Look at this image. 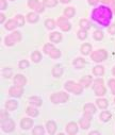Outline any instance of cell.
<instances>
[{"mask_svg":"<svg viewBox=\"0 0 115 135\" xmlns=\"http://www.w3.org/2000/svg\"><path fill=\"white\" fill-rule=\"evenodd\" d=\"M93 18L102 26H109L110 20L112 19V12L107 7H99L93 11Z\"/></svg>","mask_w":115,"mask_h":135,"instance_id":"obj_1","label":"cell"},{"mask_svg":"<svg viewBox=\"0 0 115 135\" xmlns=\"http://www.w3.org/2000/svg\"><path fill=\"white\" fill-rule=\"evenodd\" d=\"M65 88L70 91V93H73V94H77L79 95L82 93L83 90V86L81 84H77L76 82H72V81H68L65 83Z\"/></svg>","mask_w":115,"mask_h":135,"instance_id":"obj_2","label":"cell"},{"mask_svg":"<svg viewBox=\"0 0 115 135\" xmlns=\"http://www.w3.org/2000/svg\"><path fill=\"white\" fill-rule=\"evenodd\" d=\"M93 89L97 96H103L105 94V87L103 85V80L102 79H97L94 81Z\"/></svg>","mask_w":115,"mask_h":135,"instance_id":"obj_3","label":"cell"},{"mask_svg":"<svg viewBox=\"0 0 115 135\" xmlns=\"http://www.w3.org/2000/svg\"><path fill=\"white\" fill-rule=\"evenodd\" d=\"M50 99L53 103H64L68 100V95L63 91H59V93H54L53 95H51Z\"/></svg>","mask_w":115,"mask_h":135,"instance_id":"obj_4","label":"cell"},{"mask_svg":"<svg viewBox=\"0 0 115 135\" xmlns=\"http://www.w3.org/2000/svg\"><path fill=\"white\" fill-rule=\"evenodd\" d=\"M21 40L20 33L19 32H13L12 34H10L9 36L6 37V45L7 46H13L15 43H18Z\"/></svg>","mask_w":115,"mask_h":135,"instance_id":"obj_5","label":"cell"},{"mask_svg":"<svg viewBox=\"0 0 115 135\" xmlns=\"http://www.w3.org/2000/svg\"><path fill=\"white\" fill-rule=\"evenodd\" d=\"M107 56H108V53H107V51L103 50V49L96 50V51H94V52L91 54L92 60L95 61V62H101V61L105 60Z\"/></svg>","mask_w":115,"mask_h":135,"instance_id":"obj_6","label":"cell"},{"mask_svg":"<svg viewBox=\"0 0 115 135\" xmlns=\"http://www.w3.org/2000/svg\"><path fill=\"white\" fill-rule=\"evenodd\" d=\"M28 6H29V8L35 10L38 13H42L44 11V8H43L42 3H40L37 0H29V1H28Z\"/></svg>","mask_w":115,"mask_h":135,"instance_id":"obj_7","label":"cell"},{"mask_svg":"<svg viewBox=\"0 0 115 135\" xmlns=\"http://www.w3.org/2000/svg\"><path fill=\"white\" fill-rule=\"evenodd\" d=\"M1 126H2V130L4 132H11L14 129V121L12 119L8 118V119L1 121Z\"/></svg>","mask_w":115,"mask_h":135,"instance_id":"obj_8","label":"cell"},{"mask_svg":"<svg viewBox=\"0 0 115 135\" xmlns=\"http://www.w3.org/2000/svg\"><path fill=\"white\" fill-rule=\"evenodd\" d=\"M58 25H59V27H60L63 31H69L70 28H71V26H70V23L67 21V18H66V17H60V18L58 19Z\"/></svg>","mask_w":115,"mask_h":135,"instance_id":"obj_9","label":"cell"},{"mask_svg":"<svg viewBox=\"0 0 115 135\" xmlns=\"http://www.w3.org/2000/svg\"><path fill=\"white\" fill-rule=\"evenodd\" d=\"M95 112H96V108L92 103H88V104L84 105V116L85 117L91 119Z\"/></svg>","mask_w":115,"mask_h":135,"instance_id":"obj_10","label":"cell"},{"mask_svg":"<svg viewBox=\"0 0 115 135\" xmlns=\"http://www.w3.org/2000/svg\"><path fill=\"white\" fill-rule=\"evenodd\" d=\"M22 93H24L22 86H17V85L12 86L10 88V90H9V94L11 96H13V97H20L22 95Z\"/></svg>","mask_w":115,"mask_h":135,"instance_id":"obj_11","label":"cell"},{"mask_svg":"<svg viewBox=\"0 0 115 135\" xmlns=\"http://www.w3.org/2000/svg\"><path fill=\"white\" fill-rule=\"evenodd\" d=\"M77 131H78V126H77L76 122H69L66 127V132L70 135H73L77 133Z\"/></svg>","mask_w":115,"mask_h":135,"instance_id":"obj_12","label":"cell"},{"mask_svg":"<svg viewBox=\"0 0 115 135\" xmlns=\"http://www.w3.org/2000/svg\"><path fill=\"white\" fill-rule=\"evenodd\" d=\"M26 82H27V80L22 75H16L14 78V83L17 86H24L26 84Z\"/></svg>","mask_w":115,"mask_h":135,"instance_id":"obj_13","label":"cell"},{"mask_svg":"<svg viewBox=\"0 0 115 135\" xmlns=\"http://www.w3.org/2000/svg\"><path fill=\"white\" fill-rule=\"evenodd\" d=\"M32 124H33V120L30 119V118H24V119L20 121V126H21V128L25 129V130L30 129V128L32 127Z\"/></svg>","mask_w":115,"mask_h":135,"instance_id":"obj_14","label":"cell"},{"mask_svg":"<svg viewBox=\"0 0 115 135\" xmlns=\"http://www.w3.org/2000/svg\"><path fill=\"white\" fill-rule=\"evenodd\" d=\"M49 38H50V41L53 42V43H59V42H61V40H62V35L60 34L59 32H53V33H51V34H50Z\"/></svg>","mask_w":115,"mask_h":135,"instance_id":"obj_15","label":"cell"},{"mask_svg":"<svg viewBox=\"0 0 115 135\" xmlns=\"http://www.w3.org/2000/svg\"><path fill=\"white\" fill-rule=\"evenodd\" d=\"M62 74H63V69H62L61 66L57 65V66L53 67V69H52V75H53V77H57V78H58V77H61Z\"/></svg>","mask_w":115,"mask_h":135,"instance_id":"obj_16","label":"cell"},{"mask_svg":"<svg viewBox=\"0 0 115 135\" xmlns=\"http://www.w3.org/2000/svg\"><path fill=\"white\" fill-rule=\"evenodd\" d=\"M6 108L9 111H14L17 108V102H16V101H14V100H9L8 102L6 103Z\"/></svg>","mask_w":115,"mask_h":135,"instance_id":"obj_17","label":"cell"},{"mask_svg":"<svg viewBox=\"0 0 115 135\" xmlns=\"http://www.w3.org/2000/svg\"><path fill=\"white\" fill-rule=\"evenodd\" d=\"M92 81H93V79H92V77H91V76H85L84 78H82V79H81V85H82V86H84V87H88V86H90V85H91Z\"/></svg>","mask_w":115,"mask_h":135,"instance_id":"obj_18","label":"cell"},{"mask_svg":"<svg viewBox=\"0 0 115 135\" xmlns=\"http://www.w3.org/2000/svg\"><path fill=\"white\" fill-rule=\"evenodd\" d=\"M90 124H91V119L85 117V116H84V118H82L80 120V126H81L82 129H88L90 127Z\"/></svg>","mask_w":115,"mask_h":135,"instance_id":"obj_19","label":"cell"},{"mask_svg":"<svg viewBox=\"0 0 115 135\" xmlns=\"http://www.w3.org/2000/svg\"><path fill=\"white\" fill-rule=\"evenodd\" d=\"M84 64H85V61L81 57H78V59H76L73 61V65H75L76 68H82V67L84 66Z\"/></svg>","mask_w":115,"mask_h":135,"instance_id":"obj_20","label":"cell"},{"mask_svg":"<svg viewBox=\"0 0 115 135\" xmlns=\"http://www.w3.org/2000/svg\"><path fill=\"white\" fill-rule=\"evenodd\" d=\"M16 26H18L17 22H16V20L15 19H10L7 22V25H6V29L7 30H14L16 28Z\"/></svg>","mask_w":115,"mask_h":135,"instance_id":"obj_21","label":"cell"},{"mask_svg":"<svg viewBox=\"0 0 115 135\" xmlns=\"http://www.w3.org/2000/svg\"><path fill=\"white\" fill-rule=\"evenodd\" d=\"M103 73H104V69H103L102 66H96V67H94V68H93V74L95 76H98V77L102 76Z\"/></svg>","mask_w":115,"mask_h":135,"instance_id":"obj_22","label":"cell"},{"mask_svg":"<svg viewBox=\"0 0 115 135\" xmlns=\"http://www.w3.org/2000/svg\"><path fill=\"white\" fill-rule=\"evenodd\" d=\"M47 129H48V132L50 134H54V132L57 130V126L53 121H48L47 122Z\"/></svg>","mask_w":115,"mask_h":135,"instance_id":"obj_23","label":"cell"},{"mask_svg":"<svg viewBox=\"0 0 115 135\" xmlns=\"http://www.w3.org/2000/svg\"><path fill=\"white\" fill-rule=\"evenodd\" d=\"M75 9L73 8H67V9H65V11H64V15L67 17V18H71L73 15H75Z\"/></svg>","mask_w":115,"mask_h":135,"instance_id":"obj_24","label":"cell"},{"mask_svg":"<svg viewBox=\"0 0 115 135\" xmlns=\"http://www.w3.org/2000/svg\"><path fill=\"white\" fill-rule=\"evenodd\" d=\"M91 50H92V46H91L90 44H84V45H82V47H81V52H82L84 55L89 54V53L91 52Z\"/></svg>","mask_w":115,"mask_h":135,"instance_id":"obj_25","label":"cell"},{"mask_svg":"<svg viewBox=\"0 0 115 135\" xmlns=\"http://www.w3.org/2000/svg\"><path fill=\"white\" fill-rule=\"evenodd\" d=\"M96 102H97V105H98L100 109H107V108H108V104H109L108 101H107L105 99H98Z\"/></svg>","mask_w":115,"mask_h":135,"instance_id":"obj_26","label":"cell"},{"mask_svg":"<svg viewBox=\"0 0 115 135\" xmlns=\"http://www.w3.org/2000/svg\"><path fill=\"white\" fill-rule=\"evenodd\" d=\"M27 19H28V21H30V22H36V21L38 20V16H37V14H35V13H29V14L27 15Z\"/></svg>","mask_w":115,"mask_h":135,"instance_id":"obj_27","label":"cell"},{"mask_svg":"<svg viewBox=\"0 0 115 135\" xmlns=\"http://www.w3.org/2000/svg\"><path fill=\"white\" fill-rule=\"evenodd\" d=\"M57 3H58V0H44L43 1V4L45 7H49V8L56 7Z\"/></svg>","mask_w":115,"mask_h":135,"instance_id":"obj_28","label":"cell"},{"mask_svg":"<svg viewBox=\"0 0 115 135\" xmlns=\"http://www.w3.org/2000/svg\"><path fill=\"white\" fill-rule=\"evenodd\" d=\"M26 112H27V114H28V115H30V116H32V117H35V116H37V115H38L37 110H35V109H34V108H32V107H28Z\"/></svg>","mask_w":115,"mask_h":135,"instance_id":"obj_29","label":"cell"},{"mask_svg":"<svg viewBox=\"0 0 115 135\" xmlns=\"http://www.w3.org/2000/svg\"><path fill=\"white\" fill-rule=\"evenodd\" d=\"M100 119H101L102 121H108V120H110V119H111V114H110V112L103 111V112L100 114Z\"/></svg>","mask_w":115,"mask_h":135,"instance_id":"obj_30","label":"cell"},{"mask_svg":"<svg viewBox=\"0 0 115 135\" xmlns=\"http://www.w3.org/2000/svg\"><path fill=\"white\" fill-rule=\"evenodd\" d=\"M49 55H50V57H52V59H58V57L61 55V52H60V50H59V49L53 48V49L49 52Z\"/></svg>","mask_w":115,"mask_h":135,"instance_id":"obj_31","label":"cell"},{"mask_svg":"<svg viewBox=\"0 0 115 135\" xmlns=\"http://www.w3.org/2000/svg\"><path fill=\"white\" fill-rule=\"evenodd\" d=\"M31 57H32L33 62L37 63V62H40V61H41V59H42V55H41V53H40V52H38V51H34V52L32 53Z\"/></svg>","mask_w":115,"mask_h":135,"instance_id":"obj_32","label":"cell"},{"mask_svg":"<svg viewBox=\"0 0 115 135\" xmlns=\"http://www.w3.org/2000/svg\"><path fill=\"white\" fill-rule=\"evenodd\" d=\"M30 102H31L32 104L37 105V107L42 105V100H41L40 98H37V97H31V98H30Z\"/></svg>","mask_w":115,"mask_h":135,"instance_id":"obj_33","label":"cell"},{"mask_svg":"<svg viewBox=\"0 0 115 135\" xmlns=\"http://www.w3.org/2000/svg\"><path fill=\"white\" fill-rule=\"evenodd\" d=\"M80 26H81L82 29H84V30H88V29L91 28V23H90V21H88L86 19H81V20H80Z\"/></svg>","mask_w":115,"mask_h":135,"instance_id":"obj_34","label":"cell"},{"mask_svg":"<svg viewBox=\"0 0 115 135\" xmlns=\"http://www.w3.org/2000/svg\"><path fill=\"white\" fill-rule=\"evenodd\" d=\"M94 38H95L96 41H101V40L103 38V33H102L101 31H99V30L95 31V33H94Z\"/></svg>","mask_w":115,"mask_h":135,"instance_id":"obj_35","label":"cell"},{"mask_svg":"<svg viewBox=\"0 0 115 135\" xmlns=\"http://www.w3.org/2000/svg\"><path fill=\"white\" fill-rule=\"evenodd\" d=\"M15 20H16V22H17V25H18L19 27L24 26V23H25V18H24V16H21V15H16Z\"/></svg>","mask_w":115,"mask_h":135,"instance_id":"obj_36","label":"cell"},{"mask_svg":"<svg viewBox=\"0 0 115 135\" xmlns=\"http://www.w3.org/2000/svg\"><path fill=\"white\" fill-rule=\"evenodd\" d=\"M43 133H44V129L41 126L35 127V129L33 130V134H35V135H42Z\"/></svg>","mask_w":115,"mask_h":135,"instance_id":"obj_37","label":"cell"},{"mask_svg":"<svg viewBox=\"0 0 115 135\" xmlns=\"http://www.w3.org/2000/svg\"><path fill=\"white\" fill-rule=\"evenodd\" d=\"M86 36H88V34H86V30L81 29L80 31H78V37H79L80 40H84Z\"/></svg>","mask_w":115,"mask_h":135,"instance_id":"obj_38","label":"cell"},{"mask_svg":"<svg viewBox=\"0 0 115 135\" xmlns=\"http://www.w3.org/2000/svg\"><path fill=\"white\" fill-rule=\"evenodd\" d=\"M45 25H46V27H47L48 29H53V28L56 27L54 21H53L52 19H47V20L45 21Z\"/></svg>","mask_w":115,"mask_h":135,"instance_id":"obj_39","label":"cell"},{"mask_svg":"<svg viewBox=\"0 0 115 135\" xmlns=\"http://www.w3.org/2000/svg\"><path fill=\"white\" fill-rule=\"evenodd\" d=\"M109 86H110V88H111L112 94L115 95V80H114V79L109 80Z\"/></svg>","mask_w":115,"mask_h":135,"instance_id":"obj_40","label":"cell"},{"mask_svg":"<svg viewBox=\"0 0 115 135\" xmlns=\"http://www.w3.org/2000/svg\"><path fill=\"white\" fill-rule=\"evenodd\" d=\"M53 48H54L53 45H51V44H46V45L44 46V51H45L47 54H49V52H50Z\"/></svg>","mask_w":115,"mask_h":135,"instance_id":"obj_41","label":"cell"},{"mask_svg":"<svg viewBox=\"0 0 115 135\" xmlns=\"http://www.w3.org/2000/svg\"><path fill=\"white\" fill-rule=\"evenodd\" d=\"M29 66V63H28V61H26V60H22V61H20L19 62V67L21 69H25V68H27V67Z\"/></svg>","mask_w":115,"mask_h":135,"instance_id":"obj_42","label":"cell"},{"mask_svg":"<svg viewBox=\"0 0 115 135\" xmlns=\"http://www.w3.org/2000/svg\"><path fill=\"white\" fill-rule=\"evenodd\" d=\"M109 33L110 34H115V23L111 25L110 28H109Z\"/></svg>","mask_w":115,"mask_h":135,"instance_id":"obj_43","label":"cell"},{"mask_svg":"<svg viewBox=\"0 0 115 135\" xmlns=\"http://www.w3.org/2000/svg\"><path fill=\"white\" fill-rule=\"evenodd\" d=\"M100 1L105 3V4H113L114 3V0H100Z\"/></svg>","mask_w":115,"mask_h":135,"instance_id":"obj_44","label":"cell"},{"mask_svg":"<svg viewBox=\"0 0 115 135\" xmlns=\"http://www.w3.org/2000/svg\"><path fill=\"white\" fill-rule=\"evenodd\" d=\"M0 2H1V10H4L7 8V2L6 0H0Z\"/></svg>","mask_w":115,"mask_h":135,"instance_id":"obj_45","label":"cell"},{"mask_svg":"<svg viewBox=\"0 0 115 135\" xmlns=\"http://www.w3.org/2000/svg\"><path fill=\"white\" fill-rule=\"evenodd\" d=\"M6 119H8V114H6L4 112H2L1 113V121L6 120Z\"/></svg>","mask_w":115,"mask_h":135,"instance_id":"obj_46","label":"cell"},{"mask_svg":"<svg viewBox=\"0 0 115 135\" xmlns=\"http://www.w3.org/2000/svg\"><path fill=\"white\" fill-rule=\"evenodd\" d=\"M98 1H99V0H89V3L92 4V6H94V4H96Z\"/></svg>","mask_w":115,"mask_h":135,"instance_id":"obj_47","label":"cell"},{"mask_svg":"<svg viewBox=\"0 0 115 135\" xmlns=\"http://www.w3.org/2000/svg\"><path fill=\"white\" fill-rule=\"evenodd\" d=\"M60 1L62 2V3H67V2H69L70 0H60Z\"/></svg>","mask_w":115,"mask_h":135,"instance_id":"obj_48","label":"cell"},{"mask_svg":"<svg viewBox=\"0 0 115 135\" xmlns=\"http://www.w3.org/2000/svg\"><path fill=\"white\" fill-rule=\"evenodd\" d=\"M3 20H4V15H3V14H1V22H2Z\"/></svg>","mask_w":115,"mask_h":135,"instance_id":"obj_49","label":"cell"},{"mask_svg":"<svg viewBox=\"0 0 115 135\" xmlns=\"http://www.w3.org/2000/svg\"><path fill=\"white\" fill-rule=\"evenodd\" d=\"M112 9H113V12L115 13V3H113V7H112Z\"/></svg>","mask_w":115,"mask_h":135,"instance_id":"obj_50","label":"cell"},{"mask_svg":"<svg viewBox=\"0 0 115 135\" xmlns=\"http://www.w3.org/2000/svg\"><path fill=\"white\" fill-rule=\"evenodd\" d=\"M113 75L115 76V66H114V68H113Z\"/></svg>","mask_w":115,"mask_h":135,"instance_id":"obj_51","label":"cell"},{"mask_svg":"<svg viewBox=\"0 0 115 135\" xmlns=\"http://www.w3.org/2000/svg\"><path fill=\"white\" fill-rule=\"evenodd\" d=\"M12 1H13V0H12Z\"/></svg>","mask_w":115,"mask_h":135,"instance_id":"obj_52","label":"cell"},{"mask_svg":"<svg viewBox=\"0 0 115 135\" xmlns=\"http://www.w3.org/2000/svg\"><path fill=\"white\" fill-rule=\"evenodd\" d=\"M114 101H115V100H114Z\"/></svg>","mask_w":115,"mask_h":135,"instance_id":"obj_53","label":"cell"}]
</instances>
